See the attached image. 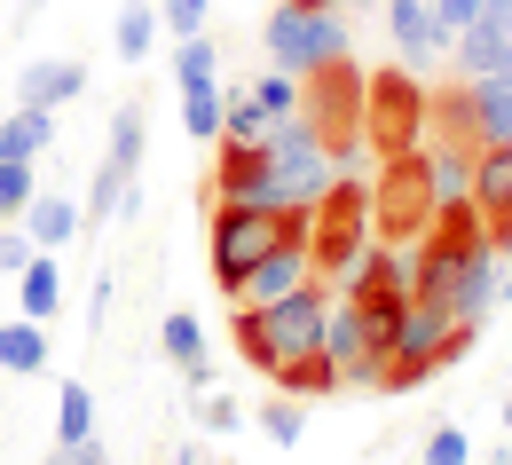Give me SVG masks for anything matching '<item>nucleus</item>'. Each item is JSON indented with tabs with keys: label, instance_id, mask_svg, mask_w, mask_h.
Instances as JSON below:
<instances>
[{
	"label": "nucleus",
	"instance_id": "nucleus-31",
	"mask_svg": "<svg viewBox=\"0 0 512 465\" xmlns=\"http://www.w3.org/2000/svg\"><path fill=\"white\" fill-rule=\"evenodd\" d=\"M276 127L268 111L253 103V87H229V119H221V142H260V134Z\"/></svg>",
	"mask_w": 512,
	"mask_h": 465
},
{
	"label": "nucleus",
	"instance_id": "nucleus-7",
	"mask_svg": "<svg viewBox=\"0 0 512 465\" xmlns=\"http://www.w3.org/2000/svg\"><path fill=\"white\" fill-rule=\"evenodd\" d=\"M371 237H379V229H371V182L339 174L316 198V276L323 268H355V253H363Z\"/></svg>",
	"mask_w": 512,
	"mask_h": 465
},
{
	"label": "nucleus",
	"instance_id": "nucleus-23",
	"mask_svg": "<svg viewBox=\"0 0 512 465\" xmlns=\"http://www.w3.org/2000/svg\"><path fill=\"white\" fill-rule=\"evenodd\" d=\"M166 64H174V87H197V79H221V40H213V32H182V40L166 48Z\"/></svg>",
	"mask_w": 512,
	"mask_h": 465
},
{
	"label": "nucleus",
	"instance_id": "nucleus-32",
	"mask_svg": "<svg viewBox=\"0 0 512 465\" xmlns=\"http://www.w3.org/2000/svg\"><path fill=\"white\" fill-rule=\"evenodd\" d=\"M253 103H260V111H268V119H292V111H300V79H292V71H276V64H268V71H260V79H253Z\"/></svg>",
	"mask_w": 512,
	"mask_h": 465
},
{
	"label": "nucleus",
	"instance_id": "nucleus-6",
	"mask_svg": "<svg viewBox=\"0 0 512 465\" xmlns=\"http://www.w3.org/2000/svg\"><path fill=\"white\" fill-rule=\"evenodd\" d=\"M260 332H268V347H276V371L323 355V332H331V284L308 276V284H292L284 300H268V308H260Z\"/></svg>",
	"mask_w": 512,
	"mask_h": 465
},
{
	"label": "nucleus",
	"instance_id": "nucleus-10",
	"mask_svg": "<svg viewBox=\"0 0 512 465\" xmlns=\"http://www.w3.org/2000/svg\"><path fill=\"white\" fill-rule=\"evenodd\" d=\"M386 40L410 64H449V48H457V32L434 16V0H386Z\"/></svg>",
	"mask_w": 512,
	"mask_h": 465
},
{
	"label": "nucleus",
	"instance_id": "nucleus-42",
	"mask_svg": "<svg viewBox=\"0 0 512 465\" xmlns=\"http://www.w3.org/2000/svg\"><path fill=\"white\" fill-rule=\"evenodd\" d=\"M40 465H79V458H71V450H64V442H56V450H48V458H40Z\"/></svg>",
	"mask_w": 512,
	"mask_h": 465
},
{
	"label": "nucleus",
	"instance_id": "nucleus-1",
	"mask_svg": "<svg viewBox=\"0 0 512 465\" xmlns=\"http://www.w3.org/2000/svg\"><path fill=\"white\" fill-rule=\"evenodd\" d=\"M276 237H316V205H276V213H260V205L213 198V221H205V261H213V284L237 300L245 268H253Z\"/></svg>",
	"mask_w": 512,
	"mask_h": 465
},
{
	"label": "nucleus",
	"instance_id": "nucleus-45",
	"mask_svg": "<svg viewBox=\"0 0 512 465\" xmlns=\"http://www.w3.org/2000/svg\"><path fill=\"white\" fill-rule=\"evenodd\" d=\"M40 8H48V0H24V16H40Z\"/></svg>",
	"mask_w": 512,
	"mask_h": 465
},
{
	"label": "nucleus",
	"instance_id": "nucleus-19",
	"mask_svg": "<svg viewBox=\"0 0 512 465\" xmlns=\"http://www.w3.org/2000/svg\"><path fill=\"white\" fill-rule=\"evenodd\" d=\"M260 174H268L260 142H213V198H245Z\"/></svg>",
	"mask_w": 512,
	"mask_h": 465
},
{
	"label": "nucleus",
	"instance_id": "nucleus-24",
	"mask_svg": "<svg viewBox=\"0 0 512 465\" xmlns=\"http://www.w3.org/2000/svg\"><path fill=\"white\" fill-rule=\"evenodd\" d=\"M127 166H119V158H103V166H95V182H87V198H79V213H87V229H111V221H119V198H127Z\"/></svg>",
	"mask_w": 512,
	"mask_h": 465
},
{
	"label": "nucleus",
	"instance_id": "nucleus-44",
	"mask_svg": "<svg viewBox=\"0 0 512 465\" xmlns=\"http://www.w3.org/2000/svg\"><path fill=\"white\" fill-rule=\"evenodd\" d=\"M292 8H339V0H292Z\"/></svg>",
	"mask_w": 512,
	"mask_h": 465
},
{
	"label": "nucleus",
	"instance_id": "nucleus-34",
	"mask_svg": "<svg viewBox=\"0 0 512 465\" xmlns=\"http://www.w3.org/2000/svg\"><path fill=\"white\" fill-rule=\"evenodd\" d=\"M197 426H205V434H237V426H245L237 395H213V387H205V395H197Z\"/></svg>",
	"mask_w": 512,
	"mask_h": 465
},
{
	"label": "nucleus",
	"instance_id": "nucleus-36",
	"mask_svg": "<svg viewBox=\"0 0 512 465\" xmlns=\"http://www.w3.org/2000/svg\"><path fill=\"white\" fill-rule=\"evenodd\" d=\"M205 8H213V0H158V24L182 40V32H205Z\"/></svg>",
	"mask_w": 512,
	"mask_h": 465
},
{
	"label": "nucleus",
	"instance_id": "nucleus-9",
	"mask_svg": "<svg viewBox=\"0 0 512 465\" xmlns=\"http://www.w3.org/2000/svg\"><path fill=\"white\" fill-rule=\"evenodd\" d=\"M316 276V237H276L253 268H245V284H237V300L245 308H268V300H284L292 284H308Z\"/></svg>",
	"mask_w": 512,
	"mask_h": 465
},
{
	"label": "nucleus",
	"instance_id": "nucleus-12",
	"mask_svg": "<svg viewBox=\"0 0 512 465\" xmlns=\"http://www.w3.org/2000/svg\"><path fill=\"white\" fill-rule=\"evenodd\" d=\"M87 95V64L79 56H40V64L16 71V103H32V111H64Z\"/></svg>",
	"mask_w": 512,
	"mask_h": 465
},
{
	"label": "nucleus",
	"instance_id": "nucleus-29",
	"mask_svg": "<svg viewBox=\"0 0 512 465\" xmlns=\"http://www.w3.org/2000/svg\"><path fill=\"white\" fill-rule=\"evenodd\" d=\"M229 339H237V355L253 363L260 379H276V347H268V332H260V308L237 300V308H229Z\"/></svg>",
	"mask_w": 512,
	"mask_h": 465
},
{
	"label": "nucleus",
	"instance_id": "nucleus-43",
	"mask_svg": "<svg viewBox=\"0 0 512 465\" xmlns=\"http://www.w3.org/2000/svg\"><path fill=\"white\" fill-rule=\"evenodd\" d=\"M505 442H512V387H505Z\"/></svg>",
	"mask_w": 512,
	"mask_h": 465
},
{
	"label": "nucleus",
	"instance_id": "nucleus-14",
	"mask_svg": "<svg viewBox=\"0 0 512 465\" xmlns=\"http://www.w3.org/2000/svg\"><path fill=\"white\" fill-rule=\"evenodd\" d=\"M473 150H481V142H442L434 158H418V174H426V205H434V213L473 198Z\"/></svg>",
	"mask_w": 512,
	"mask_h": 465
},
{
	"label": "nucleus",
	"instance_id": "nucleus-15",
	"mask_svg": "<svg viewBox=\"0 0 512 465\" xmlns=\"http://www.w3.org/2000/svg\"><path fill=\"white\" fill-rule=\"evenodd\" d=\"M16 316L32 324H56L64 316V253H32L24 276H16Z\"/></svg>",
	"mask_w": 512,
	"mask_h": 465
},
{
	"label": "nucleus",
	"instance_id": "nucleus-21",
	"mask_svg": "<svg viewBox=\"0 0 512 465\" xmlns=\"http://www.w3.org/2000/svg\"><path fill=\"white\" fill-rule=\"evenodd\" d=\"M158 0H127L119 8V32H111V48H119V64H142V56H158Z\"/></svg>",
	"mask_w": 512,
	"mask_h": 465
},
{
	"label": "nucleus",
	"instance_id": "nucleus-33",
	"mask_svg": "<svg viewBox=\"0 0 512 465\" xmlns=\"http://www.w3.org/2000/svg\"><path fill=\"white\" fill-rule=\"evenodd\" d=\"M418 465H473V442H465V426H434V434L418 442Z\"/></svg>",
	"mask_w": 512,
	"mask_h": 465
},
{
	"label": "nucleus",
	"instance_id": "nucleus-20",
	"mask_svg": "<svg viewBox=\"0 0 512 465\" xmlns=\"http://www.w3.org/2000/svg\"><path fill=\"white\" fill-rule=\"evenodd\" d=\"M449 64H457V79H489V71H505V32L473 16V24L457 32V48H449Z\"/></svg>",
	"mask_w": 512,
	"mask_h": 465
},
{
	"label": "nucleus",
	"instance_id": "nucleus-11",
	"mask_svg": "<svg viewBox=\"0 0 512 465\" xmlns=\"http://www.w3.org/2000/svg\"><path fill=\"white\" fill-rule=\"evenodd\" d=\"M449 308H457V324H473V332L497 316V245H473V253H457Z\"/></svg>",
	"mask_w": 512,
	"mask_h": 465
},
{
	"label": "nucleus",
	"instance_id": "nucleus-18",
	"mask_svg": "<svg viewBox=\"0 0 512 465\" xmlns=\"http://www.w3.org/2000/svg\"><path fill=\"white\" fill-rule=\"evenodd\" d=\"M174 95H182V134L213 150V142H221V119H229V87H221V79H197V87H174Z\"/></svg>",
	"mask_w": 512,
	"mask_h": 465
},
{
	"label": "nucleus",
	"instance_id": "nucleus-38",
	"mask_svg": "<svg viewBox=\"0 0 512 465\" xmlns=\"http://www.w3.org/2000/svg\"><path fill=\"white\" fill-rule=\"evenodd\" d=\"M489 245H497V261H512V205H505V213H489Z\"/></svg>",
	"mask_w": 512,
	"mask_h": 465
},
{
	"label": "nucleus",
	"instance_id": "nucleus-28",
	"mask_svg": "<svg viewBox=\"0 0 512 465\" xmlns=\"http://www.w3.org/2000/svg\"><path fill=\"white\" fill-rule=\"evenodd\" d=\"M158 347H166L174 371H190V363H205V324H197L190 308H174V316L158 324Z\"/></svg>",
	"mask_w": 512,
	"mask_h": 465
},
{
	"label": "nucleus",
	"instance_id": "nucleus-27",
	"mask_svg": "<svg viewBox=\"0 0 512 465\" xmlns=\"http://www.w3.org/2000/svg\"><path fill=\"white\" fill-rule=\"evenodd\" d=\"M95 434V387L87 379H64V395H56V442H87Z\"/></svg>",
	"mask_w": 512,
	"mask_h": 465
},
{
	"label": "nucleus",
	"instance_id": "nucleus-8",
	"mask_svg": "<svg viewBox=\"0 0 512 465\" xmlns=\"http://www.w3.org/2000/svg\"><path fill=\"white\" fill-rule=\"evenodd\" d=\"M426 95H418V79L410 71H379L371 79V142H379V158H402L418 134H426Z\"/></svg>",
	"mask_w": 512,
	"mask_h": 465
},
{
	"label": "nucleus",
	"instance_id": "nucleus-35",
	"mask_svg": "<svg viewBox=\"0 0 512 465\" xmlns=\"http://www.w3.org/2000/svg\"><path fill=\"white\" fill-rule=\"evenodd\" d=\"M40 245L24 237V221H0V276H24V261H32Z\"/></svg>",
	"mask_w": 512,
	"mask_h": 465
},
{
	"label": "nucleus",
	"instance_id": "nucleus-16",
	"mask_svg": "<svg viewBox=\"0 0 512 465\" xmlns=\"http://www.w3.org/2000/svg\"><path fill=\"white\" fill-rule=\"evenodd\" d=\"M0 371H8V379L48 371V324H32V316H0Z\"/></svg>",
	"mask_w": 512,
	"mask_h": 465
},
{
	"label": "nucleus",
	"instance_id": "nucleus-26",
	"mask_svg": "<svg viewBox=\"0 0 512 465\" xmlns=\"http://www.w3.org/2000/svg\"><path fill=\"white\" fill-rule=\"evenodd\" d=\"M142 150H150V119H142V103H119V111H111V150H103V158H119L127 174H142Z\"/></svg>",
	"mask_w": 512,
	"mask_h": 465
},
{
	"label": "nucleus",
	"instance_id": "nucleus-40",
	"mask_svg": "<svg viewBox=\"0 0 512 465\" xmlns=\"http://www.w3.org/2000/svg\"><path fill=\"white\" fill-rule=\"evenodd\" d=\"M174 465H205V450H197V442H182V450H174Z\"/></svg>",
	"mask_w": 512,
	"mask_h": 465
},
{
	"label": "nucleus",
	"instance_id": "nucleus-41",
	"mask_svg": "<svg viewBox=\"0 0 512 465\" xmlns=\"http://www.w3.org/2000/svg\"><path fill=\"white\" fill-rule=\"evenodd\" d=\"M497 308H512V268H505V276H497Z\"/></svg>",
	"mask_w": 512,
	"mask_h": 465
},
{
	"label": "nucleus",
	"instance_id": "nucleus-39",
	"mask_svg": "<svg viewBox=\"0 0 512 465\" xmlns=\"http://www.w3.org/2000/svg\"><path fill=\"white\" fill-rule=\"evenodd\" d=\"M71 458H79V465H111V450H103V442L87 434V442H71Z\"/></svg>",
	"mask_w": 512,
	"mask_h": 465
},
{
	"label": "nucleus",
	"instance_id": "nucleus-4",
	"mask_svg": "<svg viewBox=\"0 0 512 465\" xmlns=\"http://www.w3.org/2000/svg\"><path fill=\"white\" fill-rule=\"evenodd\" d=\"M260 48H268V64H276V71L308 79V71L339 64L355 40H347V16H339V8H292V0H276L268 24H260Z\"/></svg>",
	"mask_w": 512,
	"mask_h": 465
},
{
	"label": "nucleus",
	"instance_id": "nucleus-37",
	"mask_svg": "<svg viewBox=\"0 0 512 465\" xmlns=\"http://www.w3.org/2000/svg\"><path fill=\"white\" fill-rule=\"evenodd\" d=\"M111 300H119V276L103 268V276H95V292H87V332H103V324H111Z\"/></svg>",
	"mask_w": 512,
	"mask_h": 465
},
{
	"label": "nucleus",
	"instance_id": "nucleus-17",
	"mask_svg": "<svg viewBox=\"0 0 512 465\" xmlns=\"http://www.w3.org/2000/svg\"><path fill=\"white\" fill-rule=\"evenodd\" d=\"M56 150V111H32V103H16L8 119H0V158H48Z\"/></svg>",
	"mask_w": 512,
	"mask_h": 465
},
{
	"label": "nucleus",
	"instance_id": "nucleus-22",
	"mask_svg": "<svg viewBox=\"0 0 512 465\" xmlns=\"http://www.w3.org/2000/svg\"><path fill=\"white\" fill-rule=\"evenodd\" d=\"M473 205H481V213H505V205H512V158H505V142H481V150H473Z\"/></svg>",
	"mask_w": 512,
	"mask_h": 465
},
{
	"label": "nucleus",
	"instance_id": "nucleus-30",
	"mask_svg": "<svg viewBox=\"0 0 512 465\" xmlns=\"http://www.w3.org/2000/svg\"><path fill=\"white\" fill-rule=\"evenodd\" d=\"M32 198H40V166L32 158H0V221H24Z\"/></svg>",
	"mask_w": 512,
	"mask_h": 465
},
{
	"label": "nucleus",
	"instance_id": "nucleus-5",
	"mask_svg": "<svg viewBox=\"0 0 512 465\" xmlns=\"http://www.w3.org/2000/svg\"><path fill=\"white\" fill-rule=\"evenodd\" d=\"M260 150H268V166H276V182H284V205H316L339 174H331V142L308 111H292V119H276V127L260 134Z\"/></svg>",
	"mask_w": 512,
	"mask_h": 465
},
{
	"label": "nucleus",
	"instance_id": "nucleus-3",
	"mask_svg": "<svg viewBox=\"0 0 512 465\" xmlns=\"http://www.w3.org/2000/svg\"><path fill=\"white\" fill-rule=\"evenodd\" d=\"M465 347H473V324H457L449 300H410L402 324H394V355H386V371H379V395H410V387H426V379L449 371Z\"/></svg>",
	"mask_w": 512,
	"mask_h": 465
},
{
	"label": "nucleus",
	"instance_id": "nucleus-2",
	"mask_svg": "<svg viewBox=\"0 0 512 465\" xmlns=\"http://www.w3.org/2000/svg\"><path fill=\"white\" fill-rule=\"evenodd\" d=\"M410 292H379V300H347L331 292V332H323V355L339 363V387H379L386 355H394V324H402Z\"/></svg>",
	"mask_w": 512,
	"mask_h": 465
},
{
	"label": "nucleus",
	"instance_id": "nucleus-25",
	"mask_svg": "<svg viewBox=\"0 0 512 465\" xmlns=\"http://www.w3.org/2000/svg\"><path fill=\"white\" fill-rule=\"evenodd\" d=\"M253 426L276 442V450H300V442H308V402H300V395H268Z\"/></svg>",
	"mask_w": 512,
	"mask_h": 465
},
{
	"label": "nucleus",
	"instance_id": "nucleus-13",
	"mask_svg": "<svg viewBox=\"0 0 512 465\" xmlns=\"http://www.w3.org/2000/svg\"><path fill=\"white\" fill-rule=\"evenodd\" d=\"M24 237H32L40 253H64L71 237H87V213H79V198H64V190H48V182H40V198L24 205Z\"/></svg>",
	"mask_w": 512,
	"mask_h": 465
}]
</instances>
